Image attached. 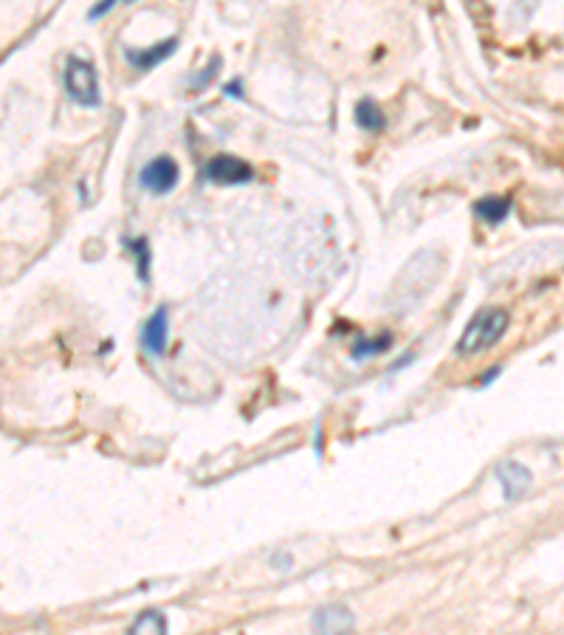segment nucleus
I'll return each instance as SVG.
<instances>
[{"mask_svg": "<svg viewBox=\"0 0 564 635\" xmlns=\"http://www.w3.org/2000/svg\"><path fill=\"white\" fill-rule=\"evenodd\" d=\"M392 348V334H378V336H359L350 348V356L353 359H370V356H378L384 350Z\"/></svg>", "mask_w": 564, "mask_h": 635, "instance_id": "12", "label": "nucleus"}, {"mask_svg": "<svg viewBox=\"0 0 564 635\" xmlns=\"http://www.w3.org/2000/svg\"><path fill=\"white\" fill-rule=\"evenodd\" d=\"M178 178H181V170L170 156H158L139 170V184L153 195H167L170 190H175Z\"/></svg>", "mask_w": 564, "mask_h": 635, "instance_id": "4", "label": "nucleus"}, {"mask_svg": "<svg viewBox=\"0 0 564 635\" xmlns=\"http://www.w3.org/2000/svg\"><path fill=\"white\" fill-rule=\"evenodd\" d=\"M353 119L367 133H381L387 127V116H384V111L378 108L373 99H359L356 102V111H353Z\"/></svg>", "mask_w": 564, "mask_h": 635, "instance_id": "9", "label": "nucleus"}, {"mask_svg": "<svg viewBox=\"0 0 564 635\" xmlns=\"http://www.w3.org/2000/svg\"><path fill=\"white\" fill-rule=\"evenodd\" d=\"M316 635H350L353 630V616L342 604H330L322 607L314 616Z\"/></svg>", "mask_w": 564, "mask_h": 635, "instance_id": "7", "label": "nucleus"}, {"mask_svg": "<svg viewBox=\"0 0 564 635\" xmlns=\"http://www.w3.org/2000/svg\"><path fill=\"white\" fill-rule=\"evenodd\" d=\"M122 246L127 252L133 254L136 260V274H139L141 283H150V240L147 238H122Z\"/></svg>", "mask_w": 564, "mask_h": 635, "instance_id": "11", "label": "nucleus"}, {"mask_svg": "<svg viewBox=\"0 0 564 635\" xmlns=\"http://www.w3.org/2000/svg\"><path fill=\"white\" fill-rule=\"evenodd\" d=\"M201 175H204V181L218 184V187H240V184H249L251 178H254V167H251L249 161L223 153V156H212V159L206 161Z\"/></svg>", "mask_w": 564, "mask_h": 635, "instance_id": "3", "label": "nucleus"}, {"mask_svg": "<svg viewBox=\"0 0 564 635\" xmlns=\"http://www.w3.org/2000/svg\"><path fill=\"white\" fill-rule=\"evenodd\" d=\"M127 635H167V619L158 610H147L130 624Z\"/></svg>", "mask_w": 564, "mask_h": 635, "instance_id": "13", "label": "nucleus"}, {"mask_svg": "<svg viewBox=\"0 0 564 635\" xmlns=\"http://www.w3.org/2000/svg\"><path fill=\"white\" fill-rule=\"evenodd\" d=\"M497 376H500V367H491L488 373H483V376H480V384H491V381L497 379Z\"/></svg>", "mask_w": 564, "mask_h": 635, "instance_id": "17", "label": "nucleus"}, {"mask_svg": "<svg viewBox=\"0 0 564 635\" xmlns=\"http://www.w3.org/2000/svg\"><path fill=\"white\" fill-rule=\"evenodd\" d=\"M474 212H477L486 223L497 226V223H502L508 218L511 201H508V198H500V195H488V198H480V201L474 204Z\"/></svg>", "mask_w": 564, "mask_h": 635, "instance_id": "10", "label": "nucleus"}, {"mask_svg": "<svg viewBox=\"0 0 564 635\" xmlns=\"http://www.w3.org/2000/svg\"><path fill=\"white\" fill-rule=\"evenodd\" d=\"M218 68H220V57L215 54V57H209V63H206L204 71H201L198 77H192V80H189L187 85H189V88H195V91H198V88H204L206 82H209L212 77H215V74H218Z\"/></svg>", "mask_w": 564, "mask_h": 635, "instance_id": "14", "label": "nucleus"}, {"mask_svg": "<svg viewBox=\"0 0 564 635\" xmlns=\"http://www.w3.org/2000/svg\"><path fill=\"white\" fill-rule=\"evenodd\" d=\"M65 94L77 102L79 108H99L102 105V91H99V74L91 60L82 57H68L63 71Z\"/></svg>", "mask_w": 564, "mask_h": 635, "instance_id": "2", "label": "nucleus"}, {"mask_svg": "<svg viewBox=\"0 0 564 635\" xmlns=\"http://www.w3.org/2000/svg\"><path fill=\"white\" fill-rule=\"evenodd\" d=\"M497 480H500L505 500H519L522 494L528 492V486H531V472L522 463L508 461L497 469Z\"/></svg>", "mask_w": 564, "mask_h": 635, "instance_id": "8", "label": "nucleus"}, {"mask_svg": "<svg viewBox=\"0 0 564 635\" xmlns=\"http://www.w3.org/2000/svg\"><path fill=\"white\" fill-rule=\"evenodd\" d=\"M167 339H170V311L167 305H158L141 328V348L150 356H161L167 350Z\"/></svg>", "mask_w": 564, "mask_h": 635, "instance_id": "5", "label": "nucleus"}, {"mask_svg": "<svg viewBox=\"0 0 564 635\" xmlns=\"http://www.w3.org/2000/svg\"><path fill=\"white\" fill-rule=\"evenodd\" d=\"M223 94H226V96H237V99H240V96H243V82H240V80L226 82V88H223Z\"/></svg>", "mask_w": 564, "mask_h": 635, "instance_id": "16", "label": "nucleus"}, {"mask_svg": "<svg viewBox=\"0 0 564 635\" xmlns=\"http://www.w3.org/2000/svg\"><path fill=\"white\" fill-rule=\"evenodd\" d=\"M508 322H511V317H508L505 308H486V311L474 314V317L469 319L463 336H460V342H457V353L474 356V353H480V350L497 345L502 339V334L508 331Z\"/></svg>", "mask_w": 564, "mask_h": 635, "instance_id": "1", "label": "nucleus"}, {"mask_svg": "<svg viewBox=\"0 0 564 635\" xmlns=\"http://www.w3.org/2000/svg\"><path fill=\"white\" fill-rule=\"evenodd\" d=\"M175 48H178V37H170V40H161L156 46L150 48H125V60L136 71H153L156 65H161L167 57H173Z\"/></svg>", "mask_w": 564, "mask_h": 635, "instance_id": "6", "label": "nucleus"}, {"mask_svg": "<svg viewBox=\"0 0 564 635\" xmlns=\"http://www.w3.org/2000/svg\"><path fill=\"white\" fill-rule=\"evenodd\" d=\"M113 6H116V3H113V0H105V3H96L94 9H91V12H88V17H91V20H96V17L108 15V12H110V9H113Z\"/></svg>", "mask_w": 564, "mask_h": 635, "instance_id": "15", "label": "nucleus"}]
</instances>
